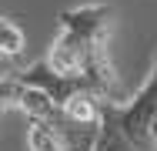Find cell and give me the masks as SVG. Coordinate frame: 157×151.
Returning a JSON list of instances; mask_svg holds the SVG:
<instances>
[{"label": "cell", "mask_w": 157, "mask_h": 151, "mask_svg": "<svg viewBox=\"0 0 157 151\" xmlns=\"http://www.w3.org/2000/svg\"><path fill=\"white\" fill-rule=\"evenodd\" d=\"M110 27L114 7L110 3H80L57 14V34L47 47V64L63 77H84L90 88L110 101H130L121 88V77L110 64Z\"/></svg>", "instance_id": "6da1fadb"}, {"label": "cell", "mask_w": 157, "mask_h": 151, "mask_svg": "<svg viewBox=\"0 0 157 151\" xmlns=\"http://www.w3.org/2000/svg\"><path fill=\"white\" fill-rule=\"evenodd\" d=\"M154 118H157V54L147 81L130 101L104 104V121L97 131L94 151H157L154 138H151Z\"/></svg>", "instance_id": "7a4b0ae2"}, {"label": "cell", "mask_w": 157, "mask_h": 151, "mask_svg": "<svg viewBox=\"0 0 157 151\" xmlns=\"http://www.w3.org/2000/svg\"><path fill=\"white\" fill-rule=\"evenodd\" d=\"M27 151H94L90 145L77 141L74 134H67L63 128L50 121H27Z\"/></svg>", "instance_id": "3957f363"}, {"label": "cell", "mask_w": 157, "mask_h": 151, "mask_svg": "<svg viewBox=\"0 0 157 151\" xmlns=\"http://www.w3.org/2000/svg\"><path fill=\"white\" fill-rule=\"evenodd\" d=\"M24 47H27V30L13 17H3V24H0V54H3V60L20 57Z\"/></svg>", "instance_id": "277c9868"}]
</instances>
